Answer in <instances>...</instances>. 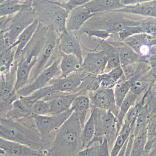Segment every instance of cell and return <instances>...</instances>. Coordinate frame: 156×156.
I'll return each instance as SVG.
<instances>
[{"label": "cell", "instance_id": "6da1fadb", "mask_svg": "<svg viewBox=\"0 0 156 156\" xmlns=\"http://www.w3.org/2000/svg\"><path fill=\"white\" fill-rule=\"evenodd\" d=\"M0 136L1 138L20 143L33 149L49 151L43 144L32 116L20 119L1 118Z\"/></svg>", "mask_w": 156, "mask_h": 156}, {"label": "cell", "instance_id": "7a4b0ae2", "mask_svg": "<svg viewBox=\"0 0 156 156\" xmlns=\"http://www.w3.org/2000/svg\"><path fill=\"white\" fill-rule=\"evenodd\" d=\"M82 126L73 112L56 131L49 149L52 156H76L83 150Z\"/></svg>", "mask_w": 156, "mask_h": 156}, {"label": "cell", "instance_id": "3957f363", "mask_svg": "<svg viewBox=\"0 0 156 156\" xmlns=\"http://www.w3.org/2000/svg\"><path fill=\"white\" fill-rule=\"evenodd\" d=\"M49 28L39 24L31 40L25 47L17 62V75L15 84L16 93L29 84L32 70L37 62L39 56L46 43Z\"/></svg>", "mask_w": 156, "mask_h": 156}, {"label": "cell", "instance_id": "277c9868", "mask_svg": "<svg viewBox=\"0 0 156 156\" xmlns=\"http://www.w3.org/2000/svg\"><path fill=\"white\" fill-rule=\"evenodd\" d=\"M32 4L33 1L27 0L18 13L0 18V49L10 48L23 31L37 20Z\"/></svg>", "mask_w": 156, "mask_h": 156}, {"label": "cell", "instance_id": "5b68a950", "mask_svg": "<svg viewBox=\"0 0 156 156\" xmlns=\"http://www.w3.org/2000/svg\"><path fill=\"white\" fill-rule=\"evenodd\" d=\"M32 6L39 23L53 30L59 36L66 30L69 12L57 1H33Z\"/></svg>", "mask_w": 156, "mask_h": 156}, {"label": "cell", "instance_id": "8992f818", "mask_svg": "<svg viewBox=\"0 0 156 156\" xmlns=\"http://www.w3.org/2000/svg\"><path fill=\"white\" fill-rule=\"evenodd\" d=\"M73 113V111L71 108L68 111L58 115H38L33 114L32 118L47 150L50 149L56 131L70 118Z\"/></svg>", "mask_w": 156, "mask_h": 156}, {"label": "cell", "instance_id": "52a82bcc", "mask_svg": "<svg viewBox=\"0 0 156 156\" xmlns=\"http://www.w3.org/2000/svg\"><path fill=\"white\" fill-rule=\"evenodd\" d=\"M58 38L59 35L56 33L49 29L46 43L31 73L29 83L44 69L49 67L61 55L58 48Z\"/></svg>", "mask_w": 156, "mask_h": 156}, {"label": "cell", "instance_id": "ba28073f", "mask_svg": "<svg viewBox=\"0 0 156 156\" xmlns=\"http://www.w3.org/2000/svg\"><path fill=\"white\" fill-rule=\"evenodd\" d=\"M17 63L15 62L11 72L6 75H0L1 89V118H5L10 110L12 103L18 96L15 90L17 75Z\"/></svg>", "mask_w": 156, "mask_h": 156}, {"label": "cell", "instance_id": "9c48e42d", "mask_svg": "<svg viewBox=\"0 0 156 156\" xmlns=\"http://www.w3.org/2000/svg\"><path fill=\"white\" fill-rule=\"evenodd\" d=\"M61 59V55L49 67L39 74L33 81L19 90L17 92L18 98L27 96L36 91V90L48 86L51 80L55 79V78L59 77L61 76V70L59 67Z\"/></svg>", "mask_w": 156, "mask_h": 156}, {"label": "cell", "instance_id": "30bf717a", "mask_svg": "<svg viewBox=\"0 0 156 156\" xmlns=\"http://www.w3.org/2000/svg\"><path fill=\"white\" fill-rule=\"evenodd\" d=\"M141 21L142 20H130L120 16H114L107 20L98 18L86 24V29L83 30H102L115 34L126 28L140 25Z\"/></svg>", "mask_w": 156, "mask_h": 156}, {"label": "cell", "instance_id": "8fae6325", "mask_svg": "<svg viewBox=\"0 0 156 156\" xmlns=\"http://www.w3.org/2000/svg\"><path fill=\"white\" fill-rule=\"evenodd\" d=\"M91 109L99 108L111 112L115 116L119 112V108L115 102L114 89L99 87L96 90L87 94Z\"/></svg>", "mask_w": 156, "mask_h": 156}, {"label": "cell", "instance_id": "7c38bea8", "mask_svg": "<svg viewBox=\"0 0 156 156\" xmlns=\"http://www.w3.org/2000/svg\"><path fill=\"white\" fill-rule=\"evenodd\" d=\"M108 62L106 51H92L88 52L84 58L82 71L95 75H101L105 73Z\"/></svg>", "mask_w": 156, "mask_h": 156}, {"label": "cell", "instance_id": "4fadbf2b", "mask_svg": "<svg viewBox=\"0 0 156 156\" xmlns=\"http://www.w3.org/2000/svg\"><path fill=\"white\" fill-rule=\"evenodd\" d=\"M49 152V150H36L20 143L0 139V156H41Z\"/></svg>", "mask_w": 156, "mask_h": 156}, {"label": "cell", "instance_id": "5bb4252c", "mask_svg": "<svg viewBox=\"0 0 156 156\" xmlns=\"http://www.w3.org/2000/svg\"><path fill=\"white\" fill-rule=\"evenodd\" d=\"M78 96L80 94L76 93L52 92L43 99L49 102V115H58L69 110Z\"/></svg>", "mask_w": 156, "mask_h": 156}, {"label": "cell", "instance_id": "9a60e30c", "mask_svg": "<svg viewBox=\"0 0 156 156\" xmlns=\"http://www.w3.org/2000/svg\"><path fill=\"white\" fill-rule=\"evenodd\" d=\"M86 73L81 71L74 73L66 77H57L51 80L50 86L53 92L74 93L80 86Z\"/></svg>", "mask_w": 156, "mask_h": 156}, {"label": "cell", "instance_id": "2e32d148", "mask_svg": "<svg viewBox=\"0 0 156 156\" xmlns=\"http://www.w3.org/2000/svg\"><path fill=\"white\" fill-rule=\"evenodd\" d=\"M58 48L61 54L73 55L83 62L84 57L82 46L79 37L74 33L66 31L61 33L58 38Z\"/></svg>", "mask_w": 156, "mask_h": 156}, {"label": "cell", "instance_id": "e0dca14e", "mask_svg": "<svg viewBox=\"0 0 156 156\" xmlns=\"http://www.w3.org/2000/svg\"><path fill=\"white\" fill-rule=\"evenodd\" d=\"M154 37L146 33H141L129 37L122 42L131 48L139 55L149 59L153 48L150 46V43Z\"/></svg>", "mask_w": 156, "mask_h": 156}, {"label": "cell", "instance_id": "ac0fdd59", "mask_svg": "<svg viewBox=\"0 0 156 156\" xmlns=\"http://www.w3.org/2000/svg\"><path fill=\"white\" fill-rule=\"evenodd\" d=\"M95 15V14L89 11L84 5L74 9L68 15L66 21V30L71 33L80 31L83 26Z\"/></svg>", "mask_w": 156, "mask_h": 156}, {"label": "cell", "instance_id": "d6986e66", "mask_svg": "<svg viewBox=\"0 0 156 156\" xmlns=\"http://www.w3.org/2000/svg\"><path fill=\"white\" fill-rule=\"evenodd\" d=\"M111 44L115 46L118 50L121 66L122 69L137 63L149 62L147 58L139 55L131 48L123 42L119 41L118 42H114Z\"/></svg>", "mask_w": 156, "mask_h": 156}, {"label": "cell", "instance_id": "ffe728a7", "mask_svg": "<svg viewBox=\"0 0 156 156\" xmlns=\"http://www.w3.org/2000/svg\"><path fill=\"white\" fill-rule=\"evenodd\" d=\"M114 12L133 14L142 16L156 18V1H145L134 5L126 6L124 8L115 10Z\"/></svg>", "mask_w": 156, "mask_h": 156}, {"label": "cell", "instance_id": "44dd1931", "mask_svg": "<svg viewBox=\"0 0 156 156\" xmlns=\"http://www.w3.org/2000/svg\"><path fill=\"white\" fill-rule=\"evenodd\" d=\"M84 6L91 13L114 11L124 7L119 0H93L86 3Z\"/></svg>", "mask_w": 156, "mask_h": 156}, {"label": "cell", "instance_id": "7402d4cb", "mask_svg": "<svg viewBox=\"0 0 156 156\" xmlns=\"http://www.w3.org/2000/svg\"><path fill=\"white\" fill-rule=\"evenodd\" d=\"M83 62L73 55H61L60 61L61 76L59 77H66L74 73L82 71Z\"/></svg>", "mask_w": 156, "mask_h": 156}, {"label": "cell", "instance_id": "603a6c76", "mask_svg": "<svg viewBox=\"0 0 156 156\" xmlns=\"http://www.w3.org/2000/svg\"><path fill=\"white\" fill-rule=\"evenodd\" d=\"M39 24H40V23H39L37 20H36L33 23H32L27 29H25L23 31V33L18 37L15 43L11 46L12 48H16L15 61H16L19 59L23 49L31 40V39L37 29Z\"/></svg>", "mask_w": 156, "mask_h": 156}, {"label": "cell", "instance_id": "cb8c5ba5", "mask_svg": "<svg viewBox=\"0 0 156 156\" xmlns=\"http://www.w3.org/2000/svg\"><path fill=\"white\" fill-rule=\"evenodd\" d=\"M71 109L77 115L82 126L84 127L87 114L91 109L90 99L88 96L84 94L78 96L72 104Z\"/></svg>", "mask_w": 156, "mask_h": 156}, {"label": "cell", "instance_id": "d4e9b609", "mask_svg": "<svg viewBox=\"0 0 156 156\" xmlns=\"http://www.w3.org/2000/svg\"><path fill=\"white\" fill-rule=\"evenodd\" d=\"M130 80V79H129ZM132 86L131 91L139 97L142 93H144L147 89L156 81L150 71L140 76L131 78Z\"/></svg>", "mask_w": 156, "mask_h": 156}, {"label": "cell", "instance_id": "484cf974", "mask_svg": "<svg viewBox=\"0 0 156 156\" xmlns=\"http://www.w3.org/2000/svg\"><path fill=\"white\" fill-rule=\"evenodd\" d=\"M131 133V127L127 121L125 119L123 125L111 148L109 156H118L121 150L128 141Z\"/></svg>", "mask_w": 156, "mask_h": 156}, {"label": "cell", "instance_id": "4316f807", "mask_svg": "<svg viewBox=\"0 0 156 156\" xmlns=\"http://www.w3.org/2000/svg\"><path fill=\"white\" fill-rule=\"evenodd\" d=\"M99 87H101V82L99 75L86 73L74 93L87 96L89 93L96 90Z\"/></svg>", "mask_w": 156, "mask_h": 156}, {"label": "cell", "instance_id": "83f0119b", "mask_svg": "<svg viewBox=\"0 0 156 156\" xmlns=\"http://www.w3.org/2000/svg\"><path fill=\"white\" fill-rule=\"evenodd\" d=\"M139 98V96L138 95L135 94L131 91H130L123 101L121 106L119 108V112L116 116L117 129H118V133H119L123 125V123L126 119V116L128 111L135 105Z\"/></svg>", "mask_w": 156, "mask_h": 156}, {"label": "cell", "instance_id": "f1b7e54d", "mask_svg": "<svg viewBox=\"0 0 156 156\" xmlns=\"http://www.w3.org/2000/svg\"><path fill=\"white\" fill-rule=\"evenodd\" d=\"M32 109L28 107L18 98L12 103V106L5 117V118L12 119H20L23 118H30L33 115Z\"/></svg>", "mask_w": 156, "mask_h": 156}, {"label": "cell", "instance_id": "f546056e", "mask_svg": "<svg viewBox=\"0 0 156 156\" xmlns=\"http://www.w3.org/2000/svg\"><path fill=\"white\" fill-rule=\"evenodd\" d=\"M100 46H102V50L106 51L108 55V62L105 73H108L117 68L121 67V61L116 48L110 43L107 42H104L99 44L96 48H99Z\"/></svg>", "mask_w": 156, "mask_h": 156}, {"label": "cell", "instance_id": "4dcf8cb0", "mask_svg": "<svg viewBox=\"0 0 156 156\" xmlns=\"http://www.w3.org/2000/svg\"><path fill=\"white\" fill-rule=\"evenodd\" d=\"M124 75V71L121 66L117 68L108 73L99 75L101 87L103 88L114 89L115 86Z\"/></svg>", "mask_w": 156, "mask_h": 156}, {"label": "cell", "instance_id": "1f68e13d", "mask_svg": "<svg viewBox=\"0 0 156 156\" xmlns=\"http://www.w3.org/2000/svg\"><path fill=\"white\" fill-rule=\"evenodd\" d=\"M1 50V61H0V75H6L11 72L15 61L16 48Z\"/></svg>", "mask_w": 156, "mask_h": 156}, {"label": "cell", "instance_id": "d6a6232c", "mask_svg": "<svg viewBox=\"0 0 156 156\" xmlns=\"http://www.w3.org/2000/svg\"><path fill=\"white\" fill-rule=\"evenodd\" d=\"M131 86L132 80L131 79L126 80V77L124 75L114 87L115 102L119 109L127 95L131 91Z\"/></svg>", "mask_w": 156, "mask_h": 156}, {"label": "cell", "instance_id": "836d02e7", "mask_svg": "<svg viewBox=\"0 0 156 156\" xmlns=\"http://www.w3.org/2000/svg\"><path fill=\"white\" fill-rule=\"evenodd\" d=\"M110 148L107 139H104L102 143L83 149L76 156H109Z\"/></svg>", "mask_w": 156, "mask_h": 156}, {"label": "cell", "instance_id": "e575fe53", "mask_svg": "<svg viewBox=\"0 0 156 156\" xmlns=\"http://www.w3.org/2000/svg\"><path fill=\"white\" fill-rule=\"evenodd\" d=\"M26 1L5 0L0 3V16L13 15L20 12L24 6Z\"/></svg>", "mask_w": 156, "mask_h": 156}, {"label": "cell", "instance_id": "d590c367", "mask_svg": "<svg viewBox=\"0 0 156 156\" xmlns=\"http://www.w3.org/2000/svg\"><path fill=\"white\" fill-rule=\"evenodd\" d=\"M95 134V123L93 115L90 114L89 119L86 122L83 129L82 141L83 149L88 147L90 142L92 141Z\"/></svg>", "mask_w": 156, "mask_h": 156}, {"label": "cell", "instance_id": "8d00e7d4", "mask_svg": "<svg viewBox=\"0 0 156 156\" xmlns=\"http://www.w3.org/2000/svg\"><path fill=\"white\" fill-rule=\"evenodd\" d=\"M147 130L143 131L134 137L132 148L129 156H143L144 154L145 146L147 142Z\"/></svg>", "mask_w": 156, "mask_h": 156}, {"label": "cell", "instance_id": "74e56055", "mask_svg": "<svg viewBox=\"0 0 156 156\" xmlns=\"http://www.w3.org/2000/svg\"><path fill=\"white\" fill-rule=\"evenodd\" d=\"M52 92H53V90H52L51 86H47L46 87H45L43 89H41L40 90H36V91L33 93L32 94H31L27 96L19 97V98L28 107L32 109L33 105L36 102L44 98L49 93H51Z\"/></svg>", "mask_w": 156, "mask_h": 156}, {"label": "cell", "instance_id": "f35d334b", "mask_svg": "<svg viewBox=\"0 0 156 156\" xmlns=\"http://www.w3.org/2000/svg\"><path fill=\"white\" fill-rule=\"evenodd\" d=\"M156 141V118L150 114L147 126V142L145 146L144 155H146Z\"/></svg>", "mask_w": 156, "mask_h": 156}, {"label": "cell", "instance_id": "ab89813d", "mask_svg": "<svg viewBox=\"0 0 156 156\" xmlns=\"http://www.w3.org/2000/svg\"><path fill=\"white\" fill-rule=\"evenodd\" d=\"M146 93L147 94L146 102L150 114L156 118V87L153 84L147 89Z\"/></svg>", "mask_w": 156, "mask_h": 156}, {"label": "cell", "instance_id": "60d3db41", "mask_svg": "<svg viewBox=\"0 0 156 156\" xmlns=\"http://www.w3.org/2000/svg\"><path fill=\"white\" fill-rule=\"evenodd\" d=\"M81 33H84L88 36L90 39L96 38L101 40V43L105 42V41L114 34L106 30H82Z\"/></svg>", "mask_w": 156, "mask_h": 156}, {"label": "cell", "instance_id": "b9f144b4", "mask_svg": "<svg viewBox=\"0 0 156 156\" xmlns=\"http://www.w3.org/2000/svg\"><path fill=\"white\" fill-rule=\"evenodd\" d=\"M33 114L38 115H49L50 105L49 102L44 99L36 102L32 106Z\"/></svg>", "mask_w": 156, "mask_h": 156}, {"label": "cell", "instance_id": "7bdbcfd3", "mask_svg": "<svg viewBox=\"0 0 156 156\" xmlns=\"http://www.w3.org/2000/svg\"><path fill=\"white\" fill-rule=\"evenodd\" d=\"M140 26L144 33L154 37L156 36V18H149L142 20Z\"/></svg>", "mask_w": 156, "mask_h": 156}, {"label": "cell", "instance_id": "ee69618b", "mask_svg": "<svg viewBox=\"0 0 156 156\" xmlns=\"http://www.w3.org/2000/svg\"><path fill=\"white\" fill-rule=\"evenodd\" d=\"M141 33H144V32L140 25L126 28L118 34L119 35V41L122 42L129 37Z\"/></svg>", "mask_w": 156, "mask_h": 156}, {"label": "cell", "instance_id": "f6af8a7d", "mask_svg": "<svg viewBox=\"0 0 156 156\" xmlns=\"http://www.w3.org/2000/svg\"><path fill=\"white\" fill-rule=\"evenodd\" d=\"M89 0H69V1H57L58 3L66 9L69 13L74 9L84 5Z\"/></svg>", "mask_w": 156, "mask_h": 156}, {"label": "cell", "instance_id": "bcb514c9", "mask_svg": "<svg viewBox=\"0 0 156 156\" xmlns=\"http://www.w3.org/2000/svg\"><path fill=\"white\" fill-rule=\"evenodd\" d=\"M148 62L151 66L150 72L154 76L156 81V51L155 49H154V47L152 48V54L149 58Z\"/></svg>", "mask_w": 156, "mask_h": 156}, {"label": "cell", "instance_id": "7dc6e473", "mask_svg": "<svg viewBox=\"0 0 156 156\" xmlns=\"http://www.w3.org/2000/svg\"><path fill=\"white\" fill-rule=\"evenodd\" d=\"M146 156H156V141Z\"/></svg>", "mask_w": 156, "mask_h": 156}, {"label": "cell", "instance_id": "c3c4849f", "mask_svg": "<svg viewBox=\"0 0 156 156\" xmlns=\"http://www.w3.org/2000/svg\"><path fill=\"white\" fill-rule=\"evenodd\" d=\"M150 46L151 47H154L156 46V36L153 39L152 41L150 43Z\"/></svg>", "mask_w": 156, "mask_h": 156}]
</instances>
